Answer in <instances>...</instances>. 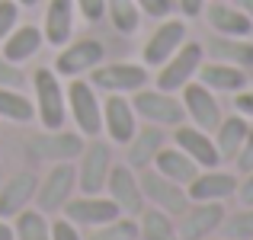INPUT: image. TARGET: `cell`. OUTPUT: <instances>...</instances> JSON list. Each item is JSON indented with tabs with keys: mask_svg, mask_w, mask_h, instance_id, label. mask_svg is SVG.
Returning <instances> with one entry per match:
<instances>
[{
	"mask_svg": "<svg viewBox=\"0 0 253 240\" xmlns=\"http://www.w3.org/2000/svg\"><path fill=\"white\" fill-rule=\"evenodd\" d=\"M221 221H224L221 202H189V208L179 215L176 234L179 240H205L221 228Z\"/></svg>",
	"mask_w": 253,
	"mask_h": 240,
	"instance_id": "8",
	"label": "cell"
},
{
	"mask_svg": "<svg viewBox=\"0 0 253 240\" xmlns=\"http://www.w3.org/2000/svg\"><path fill=\"white\" fill-rule=\"evenodd\" d=\"M154 170L161 176L173 179V183H179V186H189L199 173V163L192 157H186L179 148H161L154 157Z\"/></svg>",
	"mask_w": 253,
	"mask_h": 240,
	"instance_id": "24",
	"label": "cell"
},
{
	"mask_svg": "<svg viewBox=\"0 0 253 240\" xmlns=\"http://www.w3.org/2000/svg\"><path fill=\"white\" fill-rule=\"evenodd\" d=\"M68 99V112L74 116V125L84 138H99L103 131V103L96 96V86L90 80H77L71 77V86L64 93Z\"/></svg>",
	"mask_w": 253,
	"mask_h": 240,
	"instance_id": "1",
	"label": "cell"
},
{
	"mask_svg": "<svg viewBox=\"0 0 253 240\" xmlns=\"http://www.w3.org/2000/svg\"><path fill=\"white\" fill-rule=\"evenodd\" d=\"M103 55H106V48L96 39H81V42H74V45H64L55 58V74L81 77L86 71H93L96 64H103Z\"/></svg>",
	"mask_w": 253,
	"mask_h": 240,
	"instance_id": "13",
	"label": "cell"
},
{
	"mask_svg": "<svg viewBox=\"0 0 253 240\" xmlns=\"http://www.w3.org/2000/svg\"><path fill=\"white\" fill-rule=\"evenodd\" d=\"M51 240H84V237L77 224H71L68 218H58V221H51Z\"/></svg>",
	"mask_w": 253,
	"mask_h": 240,
	"instance_id": "38",
	"label": "cell"
},
{
	"mask_svg": "<svg viewBox=\"0 0 253 240\" xmlns=\"http://www.w3.org/2000/svg\"><path fill=\"white\" fill-rule=\"evenodd\" d=\"M103 131L109 135L112 144H128L135 138L138 116L131 109V99H125L122 93H116L103 103Z\"/></svg>",
	"mask_w": 253,
	"mask_h": 240,
	"instance_id": "14",
	"label": "cell"
},
{
	"mask_svg": "<svg viewBox=\"0 0 253 240\" xmlns=\"http://www.w3.org/2000/svg\"><path fill=\"white\" fill-rule=\"evenodd\" d=\"M19 26V3L16 0H0V42Z\"/></svg>",
	"mask_w": 253,
	"mask_h": 240,
	"instance_id": "34",
	"label": "cell"
},
{
	"mask_svg": "<svg viewBox=\"0 0 253 240\" xmlns=\"http://www.w3.org/2000/svg\"><path fill=\"white\" fill-rule=\"evenodd\" d=\"M74 3L84 13V19H90V23H99L106 13V0H74Z\"/></svg>",
	"mask_w": 253,
	"mask_h": 240,
	"instance_id": "39",
	"label": "cell"
},
{
	"mask_svg": "<svg viewBox=\"0 0 253 240\" xmlns=\"http://www.w3.org/2000/svg\"><path fill=\"white\" fill-rule=\"evenodd\" d=\"M128 166L131 170H148L151 166V160L157 157V151L164 148V131H161V125H148V128H141V131H135V138H131L128 144Z\"/></svg>",
	"mask_w": 253,
	"mask_h": 240,
	"instance_id": "23",
	"label": "cell"
},
{
	"mask_svg": "<svg viewBox=\"0 0 253 240\" xmlns=\"http://www.w3.org/2000/svg\"><path fill=\"white\" fill-rule=\"evenodd\" d=\"M176 6L183 10V16H202V10H205V0H176Z\"/></svg>",
	"mask_w": 253,
	"mask_h": 240,
	"instance_id": "42",
	"label": "cell"
},
{
	"mask_svg": "<svg viewBox=\"0 0 253 240\" xmlns=\"http://www.w3.org/2000/svg\"><path fill=\"white\" fill-rule=\"evenodd\" d=\"M42 42H45L42 29H36V26H16V29L3 39V51H0V55L13 64H23L42 48Z\"/></svg>",
	"mask_w": 253,
	"mask_h": 240,
	"instance_id": "25",
	"label": "cell"
},
{
	"mask_svg": "<svg viewBox=\"0 0 253 240\" xmlns=\"http://www.w3.org/2000/svg\"><path fill=\"white\" fill-rule=\"evenodd\" d=\"M183 109H186V116L192 119V125L196 128H202V131H215L218 128V122H221V106H218V99H215V93L209 90V86H202L199 80H189V83L183 86Z\"/></svg>",
	"mask_w": 253,
	"mask_h": 240,
	"instance_id": "9",
	"label": "cell"
},
{
	"mask_svg": "<svg viewBox=\"0 0 253 240\" xmlns=\"http://www.w3.org/2000/svg\"><path fill=\"white\" fill-rule=\"evenodd\" d=\"M183 42H186V23L183 19H167V23H161L151 32V39L144 42V51H141L144 68H161Z\"/></svg>",
	"mask_w": 253,
	"mask_h": 240,
	"instance_id": "16",
	"label": "cell"
},
{
	"mask_svg": "<svg viewBox=\"0 0 253 240\" xmlns=\"http://www.w3.org/2000/svg\"><path fill=\"white\" fill-rule=\"evenodd\" d=\"M234 163H237V173H253V125H250L247 138H244L241 151H237Z\"/></svg>",
	"mask_w": 253,
	"mask_h": 240,
	"instance_id": "35",
	"label": "cell"
},
{
	"mask_svg": "<svg viewBox=\"0 0 253 240\" xmlns=\"http://www.w3.org/2000/svg\"><path fill=\"white\" fill-rule=\"evenodd\" d=\"M109 148L103 141L84 144L81 151V166H77V186L84 196H99L106 189V176H109Z\"/></svg>",
	"mask_w": 253,
	"mask_h": 240,
	"instance_id": "12",
	"label": "cell"
},
{
	"mask_svg": "<svg viewBox=\"0 0 253 240\" xmlns=\"http://www.w3.org/2000/svg\"><path fill=\"white\" fill-rule=\"evenodd\" d=\"M16 3H19V6H36L39 0H16Z\"/></svg>",
	"mask_w": 253,
	"mask_h": 240,
	"instance_id": "45",
	"label": "cell"
},
{
	"mask_svg": "<svg viewBox=\"0 0 253 240\" xmlns=\"http://www.w3.org/2000/svg\"><path fill=\"white\" fill-rule=\"evenodd\" d=\"M106 10L112 16V26L119 32H125V36H131L138 29V23H141V10H138L135 0H106Z\"/></svg>",
	"mask_w": 253,
	"mask_h": 240,
	"instance_id": "31",
	"label": "cell"
},
{
	"mask_svg": "<svg viewBox=\"0 0 253 240\" xmlns=\"http://www.w3.org/2000/svg\"><path fill=\"white\" fill-rule=\"evenodd\" d=\"M64 218L77 228H99V224H109L116 221L122 211L112 199H103V196H81V199H68L64 202Z\"/></svg>",
	"mask_w": 253,
	"mask_h": 240,
	"instance_id": "11",
	"label": "cell"
},
{
	"mask_svg": "<svg viewBox=\"0 0 253 240\" xmlns=\"http://www.w3.org/2000/svg\"><path fill=\"white\" fill-rule=\"evenodd\" d=\"M86 240H138V221L128 215H119L116 221L93 228V234Z\"/></svg>",
	"mask_w": 253,
	"mask_h": 240,
	"instance_id": "32",
	"label": "cell"
},
{
	"mask_svg": "<svg viewBox=\"0 0 253 240\" xmlns=\"http://www.w3.org/2000/svg\"><path fill=\"white\" fill-rule=\"evenodd\" d=\"M84 151V135H74V131H45V135H36L29 138V154L39 157V160H74L81 157Z\"/></svg>",
	"mask_w": 253,
	"mask_h": 240,
	"instance_id": "15",
	"label": "cell"
},
{
	"mask_svg": "<svg viewBox=\"0 0 253 240\" xmlns=\"http://www.w3.org/2000/svg\"><path fill=\"white\" fill-rule=\"evenodd\" d=\"M176 148L186 157H192L202 170H215L221 163V154L215 148V138H209V131L196 128V125H176Z\"/></svg>",
	"mask_w": 253,
	"mask_h": 240,
	"instance_id": "17",
	"label": "cell"
},
{
	"mask_svg": "<svg viewBox=\"0 0 253 240\" xmlns=\"http://www.w3.org/2000/svg\"><path fill=\"white\" fill-rule=\"evenodd\" d=\"M234 109H237V116L253 119V90H237V96H234Z\"/></svg>",
	"mask_w": 253,
	"mask_h": 240,
	"instance_id": "40",
	"label": "cell"
},
{
	"mask_svg": "<svg viewBox=\"0 0 253 240\" xmlns=\"http://www.w3.org/2000/svg\"><path fill=\"white\" fill-rule=\"evenodd\" d=\"M209 55L215 58V61L234 64V68H253V42H247V39L215 36L209 42Z\"/></svg>",
	"mask_w": 253,
	"mask_h": 240,
	"instance_id": "27",
	"label": "cell"
},
{
	"mask_svg": "<svg viewBox=\"0 0 253 240\" xmlns=\"http://www.w3.org/2000/svg\"><path fill=\"white\" fill-rule=\"evenodd\" d=\"M237 196H241L244 208H253V173H247V179L237 186Z\"/></svg>",
	"mask_w": 253,
	"mask_h": 240,
	"instance_id": "41",
	"label": "cell"
},
{
	"mask_svg": "<svg viewBox=\"0 0 253 240\" xmlns=\"http://www.w3.org/2000/svg\"><path fill=\"white\" fill-rule=\"evenodd\" d=\"M39 176L36 173H16L13 179H6V186L0 189V218H16L26 205L36 199Z\"/></svg>",
	"mask_w": 253,
	"mask_h": 240,
	"instance_id": "20",
	"label": "cell"
},
{
	"mask_svg": "<svg viewBox=\"0 0 253 240\" xmlns=\"http://www.w3.org/2000/svg\"><path fill=\"white\" fill-rule=\"evenodd\" d=\"M221 240H228V237H221Z\"/></svg>",
	"mask_w": 253,
	"mask_h": 240,
	"instance_id": "46",
	"label": "cell"
},
{
	"mask_svg": "<svg viewBox=\"0 0 253 240\" xmlns=\"http://www.w3.org/2000/svg\"><path fill=\"white\" fill-rule=\"evenodd\" d=\"M148 68L144 64H128V61H119V64H96L90 71V83L96 90L106 93H135L141 86H148Z\"/></svg>",
	"mask_w": 253,
	"mask_h": 240,
	"instance_id": "7",
	"label": "cell"
},
{
	"mask_svg": "<svg viewBox=\"0 0 253 240\" xmlns=\"http://www.w3.org/2000/svg\"><path fill=\"white\" fill-rule=\"evenodd\" d=\"M32 86H36V116L45 125V131H58L68 119V99L58 83V74L48 68H39L32 74Z\"/></svg>",
	"mask_w": 253,
	"mask_h": 240,
	"instance_id": "2",
	"label": "cell"
},
{
	"mask_svg": "<svg viewBox=\"0 0 253 240\" xmlns=\"http://www.w3.org/2000/svg\"><path fill=\"white\" fill-rule=\"evenodd\" d=\"M218 231L228 240H253V208H241L234 215H224Z\"/></svg>",
	"mask_w": 253,
	"mask_h": 240,
	"instance_id": "33",
	"label": "cell"
},
{
	"mask_svg": "<svg viewBox=\"0 0 253 240\" xmlns=\"http://www.w3.org/2000/svg\"><path fill=\"white\" fill-rule=\"evenodd\" d=\"M237 192V176L234 173H221L215 170H205V173H196L189 186H186V196L189 202H224Z\"/></svg>",
	"mask_w": 253,
	"mask_h": 240,
	"instance_id": "18",
	"label": "cell"
},
{
	"mask_svg": "<svg viewBox=\"0 0 253 240\" xmlns=\"http://www.w3.org/2000/svg\"><path fill=\"white\" fill-rule=\"evenodd\" d=\"M0 240H13V228L3 221V218H0Z\"/></svg>",
	"mask_w": 253,
	"mask_h": 240,
	"instance_id": "44",
	"label": "cell"
},
{
	"mask_svg": "<svg viewBox=\"0 0 253 240\" xmlns=\"http://www.w3.org/2000/svg\"><path fill=\"white\" fill-rule=\"evenodd\" d=\"M36 116V103L23 96L13 86H0V119H10V122H32Z\"/></svg>",
	"mask_w": 253,
	"mask_h": 240,
	"instance_id": "30",
	"label": "cell"
},
{
	"mask_svg": "<svg viewBox=\"0 0 253 240\" xmlns=\"http://www.w3.org/2000/svg\"><path fill=\"white\" fill-rule=\"evenodd\" d=\"M131 109H135V116L144 119L148 125H170V128H176V125H183V119H186L183 103H179L173 93L148 90V86L135 90V96H131Z\"/></svg>",
	"mask_w": 253,
	"mask_h": 240,
	"instance_id": "3",
	"label": "cell"
},
{
	"mask_svg": "<svg viewBox=\"0 0 253 240\" xmlns=\"http://www.w3.org/2000/svg\"><path fill=\"white\" fill-rule=\"evenodd\" d=\"M13 240H51V224L39 208H23L13 218Z\"/></svg>",
	"mask_w": 253,
	"mask_h": 240,
	"instance_id": "29",
	"label": "cell"
},
{
	"mask_svg": "<svg viewBox=\"0 0 253 240\" xmlns=\"http://www.w3.org/2000/svg\"><path fill=\"white\" fill-rule=\"evenodd\" d=\"M138 240H179L176 224L167 211L161 208H144L138 221Z\"/></svg>",
	"mask_w": 253,
	"mask_h": 240,
	"instance_id": "28",
	"label": "cell"
},
{
	"mask_svg": "<svg viewBox=\"0 0 253 240\" xmlns=\"http://www.w3.org/2000/svg\"><path fill=\"white\" fill-rule=\"evenodd\" d=\"M138 183H141V196L144 202H151V208H161L167 211L170 218H179L186 208H189V196H186V186L173 183V179L161 176V173H141L138 176Z\"/></svg>",
	"mask_w": 253,
	"mask_h": 240,
	"instance_id": "5",
	"label": "cell"
},
{
	"mask_svg": "<svg viewBox=\"0 0 253 240\" xmlns=\"http://www.w3.org/2000/svg\"><path fill=\"white\" fill-rule=\"evenodd\" d=\"M205 16H209V26L218 36H228V39H250L253 36V19L244 10L224 3V0H215L205 10Z\"/></svg>",
	"mask_w": 253,
	"mask_h": 240,
	"instance_id": "19",
	"label": "cell"
},
{
	"mask_svg": "<svg viewBox=\"0 0 253 240\" xmlns=\"http://www.w3.org/2000/svg\"><path fill=\"white\" fill-rule=\"evenodd\" d=\"M202 45L199 42H183L176 51L161 64V74H157V90L164 93H176L196 77V71L202 68Z\"/></svg>",
	"mask_w": 253,
	"mask_h": 240,
	"instance_id": "4",
	"label": "cell"
},
{
	"mask_svg": "<svg viewBox=\"0 0 253 240\" xmlns=\"http://www.w3.org/2000/svg\"><path fill=\"white\" fill-rule=\"evenodd\" d=\"M71 32H74V0H51L48 13H45V42L48 45H68Z\"/></svg>",
	"mask_w": 253,
	"mask_h": 240,
	"instance_id": "22",
	"label": "cell"
},
{
	"mask_svg": "<svg viewBox=\"0 0 253 240\" xmlns=\"http://www.w3.org/2000/svg\"><path fill=\"white\" fill-rule=\"evenodd\" d=\"M135 3H138L141 13H148V16H154V19L170 16V10H173V0H135Z\"/></svg>",
	"mask_w": 253,
	"mask_h": 240,
	"instance_id": "37",
	"label": "cell"
},
{
	"mask_svg": "<svg viewBox=\"0 0 253 240\" xmlns=\"http://www.w3.org/2000/svg\"><path fill=\"white\" fill-rule=\"evenodd\" d=\"M234 6H237V10H244L253 19V0H234Z\"/></svg>",
	"mask_w": 253,
	"mask_h": 240,
	"instance_id": "43",
	"label": "cell"
},
{
	"mask_svg": "<svg viewBox=\"0 0 253 240\" xmlns=\"http://www.w3.org/2000/svg\"><path fill=\"white\" fill-rule=\"evenodd\" d=\"M199 83L209 86L211 93H237L247 86V74L244 68H234V64H224V61H211V64H202L196 71Z\"/></svg>",
	"mask_w": 253,
	"mask_h": 240,
	"instance_id": "21",
	"label": "cell"
},
{
	"mask_svg": "<svg viewBox=\"0 0 253 240\" xmlns=\"http://www.w3.org/2000/svg\"><path fill=\"white\" fill-rule=\"evenodd\" d=\"M74 186H77V170L71 160H61L48 170V176L39 183L36 189V202L42 215H51V211H61L64 202L74 196Z\"/></svg>",
	"mask_w": 253,
	"mask_h": 240,
	"instance_id": "6",
	"label": "cell"
},
{
	"mask_svg": "<svg viewBox=\"0 0 253 240\" xmlns=\"http://www.w3.org/2000/svg\"><path fill=\"white\" fill-rule=\"evenodd\" d=\"M247 131H250V122L244 116H228V119L218 122V128H215V148H218V154H221V160H234L237 157V151H241Z\"/></svg>",
	"mask_w": 253,
	"mask_h": 240,
	"instance_id": "26",
	"label": "cell"
},
{
	"mask_svg": "<svg viewBox=\"0 0 253 240\" xmlns=\"http://www.w3.org/2000/svg\"><path fill=\"white\" fill-rule=\"evenodd\" d=\"M106 189H109V199L119 205V211L128 218L141 215L144 211V196H141V183H138L135 170L125 163L109 166V176H106Z\"/></svg>",
	"mask_w": 253,
	"mask_h": 240,
	"instance_id": "10",
	"label": "cell"
},
{
	"mask_svg": "<svg viewBox=\"0 0 253 240\" xmlns=\"http://www.w3.org/2000/svg\"><path fill=\"white\" fill-rule=\"evenodd\" d=\"M0 86H13V90L23 86V71H19L13 61H6L3 55H0Z\"/></svg>",
	"mask_w": 253,
	"mask_h": 240,
	"instance_id": "36",
	"label": "cell"
}]
</instances>
